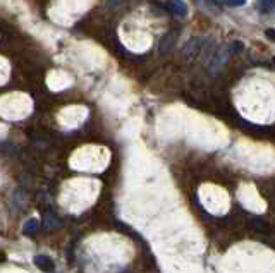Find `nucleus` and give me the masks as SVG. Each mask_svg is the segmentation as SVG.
I'll return each instance as SVG.
<instances>
[{"label":"nucleus","mask_w":275,"mask_h":273,"mask_svg":"<svg viewBox=\"0 0 275 273\" xmlns=\"http://www.w3.org/2000/svg\"><path fill=\"white\" fill-rule=\"evenodd\" d=\"M201 46H203V42H201L200 38H191L184 45V48H182V53H184L186 59L193 61V59H196L201 53Z\"/></svg>","instance_id":"nucleus-1"},{"label":"nucleus","mask_w":275,"mask_h":273,"mask_svg":"<svg viewBox=\"0 0 275 273\" xmlns=\"http://www.w3.org/2000/svg\"><path fill=\"white\" fill-rule=\"evenodd\" d=\"M169 11L172 12L174 17L184 19L188 15V5H186L184 0H169Z\"/></svg>","instance_id":"nucleus-2"},{"label":"nucleus","mask_w":275,"mask_h":273,"mask_svg":"<svg viewBox=\"0 0 275 273\" xmlns=\"http://www.w3.org/2000/svg\"><path fill=\"white\" fill-rule=\"evenodd\" d=\"M176 42H178V34L176 33H169V34H165L162 38V42H160V53H170L172 52V48H174V45H176Z\"/></svg>","instance_id":"nucleus-3"},{"label":"nucleus","mask_w":275,"mask_h":273,"mask_svg":"<svg viewBox=\"0 0 275 273\" xmlns=\"http://www.w3.org/2000/svg\"><path fill=\"white\" fill-rule=\"evenodd\" d=\"M34 265L42 270V272H52L53 266H55L52 261V258H49V256H45V254H38V256H34Z\"/></svg>","instance_id":"nucleus-4"},{"label":"nucleus","mask_w":275,"mask_h":273,"mask_svg":"<svg viewBox=\"0 0 275 273\" xmlns=\"http://www.w3.org/2000/svg\"><path fill=\"white\" fill-rule=\"evenodd\" d=\"M43 225H45L47 228H57V227H61L62 222H61V218L55 215V213L47 212L45 215H43Z\"/></svg>","instance_id":"nucleus-5"},{"label":"nucleus","mask_w":275,"mask_h":273,"mask_svg":"<svg viewBox=\"0 0 275 273\" xmlns=\"http://www.w3.org/2000/svg\"><path fill=\"white\" fill-rule=\"evenodd\" d=\"M24 235H28V237H34L38 232V222L34 220V218H31V220H28L26 224H24V228H23Z\"/></svg>","instance_id":"nucleus-6"},{"label":"nucleus","mask_w":275,"mask_h":273,"mask_svg":"<svg viewBox=\"0 0 275 273\" xmlns=\"http://www.w3.org/2000/svg\"><path fill=\"white\" fill-rule=\"evenodd\" d=\"M258 7H260V11L263 12V14H270L275 7V0H260V2H258Z\"/></svg>","instance_id":"nucleus-7"},{"label":"nucleus","mask_w":275,"mask_h":273,"mask_svg":"<svg viewBox=\"0 0 275 273\" xmlns=\"http://www.w3.org/2000/svg\"><path fill=\"white\" fill-rule=\"evenodd\" d=\"M251 225L255 228H257V230H260V232H270V227H268V224L267 222H263V220H260V218H257V220H253L251 222Z\"/></svg>","instance_id":"nucleus-8"},{"label":"nucleus","mask_w":275,"mask_h":273,"mask_svg":"<svg viewBox=\"0 0 275 273\" xmlns=\"http://www.w3.org/2000/svg\"><path fill=\"white\" fill-rule=\"evenodd\" d=\"M220 2L229 5V7H241V5L246 4V0H220Z\"/></svg>","instance_id":"nucleus-9"},{"label":"nucleus","mask_w":275,"mask_h":273,"mask_svg":"<svg viewBox=\"0 0 275 273\" xmlns=\"http://www.w3.org/2000/svg\"><path fill=\"white\" fill-rule=\"evenodd\" d=\"M241 48H243V43H232V46H230V52L229 53H239L241 52Z\"/></svg>","instance_id":"nucleus-10"},{"label":"nucleus","mask_w":275,"mask_h":273,"mask_svg":"<svg viewBox=\"0 0 275 273\" xmlns=\"http://www.w3.org/2000/svg\"><path fill=\"white\" fill-rule=\"evenodd\" d=\"M129 0H110V4L113 5V7H121V5L128 4Z\"/></svg>","instance_id":"nucleus-11"},{"label":"nucleus","mask_w":275,"mask_h":273,"mask_svg":"<svg viewBox=\"0 0 275 273\" xmlns=\"http://www.w3.org/2000/svg\"><path fill=\"white\" fill-rule=\"evenodd\" d=\"M267 34H268V38H270V40H274V38H275V36H274V30H268V31H267Z\"/></svg>","instance_id":"nucleus-12"},{"label":"nucleus","mask_w":275,"mask_h":273,"mask_svg":"<svg viewBox=\"0 0 275 273\" xmlns=\"http://www.w3.org/2000/svg\"><path fill=\"white\" fill-rule=\"evenodd\" d=\"M2 261H5V254L4 253H0V263Z\"/></svg>","instance_id":"nucleus-13"}]
</instances>
